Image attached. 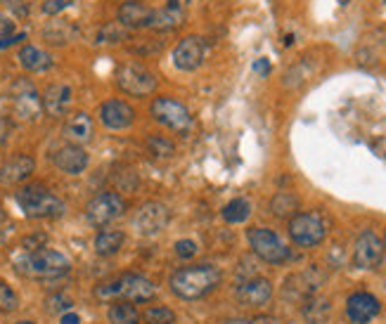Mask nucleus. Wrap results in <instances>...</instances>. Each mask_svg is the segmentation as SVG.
Returning <instances> with one entry per match:
<instances>
[{"instance_id": "obj_1", "label": "nucleus", "mask_w": 386, "mask_h": 324, "mask_svg": "<svg viewBox=\"0 0 386 324\" xmlns=\"http://www.w3.org/2000/svg\"><path fill=\"white\" fill-rule=\"evenodd\" d=\"M223 282V272L211 263L202 265H185L171 275V292L180 301H200L211 292H216Z\"/></svg>"}, {"instance_id": "obj_2", "label": "nucleus", "mask_w": 386, "mask_h": 324, "mask_svg": "<svg viewBox=\"0 0 386 324\" xmlns=\"http://www.w3.org/2000/svg\"><path fill=\"white\" fill-rule=\"evenodd\" d=\"M15 267L26 279H59L71 270V260L62 251L43 247L36 251H21L15 258Z\"/></svg>"}, {"instance_id": "obj_3", "label": "nucleus", "mask_w": 386, "mask_h": 324, "mask_svg": "<svg viewBox=\"0 0 386 324\" xmlns=\"http://www.w3.org/2000/svg\"><path fill=\"white\" fill-rule=\"evenodd\" d=\"M157 296V287L152 279L145 275H121L95 287V298L97 301H128V303H150Z\"/></svg>"}, {"instance_id": "obj_4", "label": "nucleus", "mask_w": 386, "mask_h": 324, "mask_svg": "<svg viewBox=\"0 0 386 324\" xmlns=\"http://www.w3.org/2000/svg\"><path fill=\"white\" fill-rule=\"evenodd\" d=\"M15 201H17L21 213H24L26 218H34V220L62 218L64 211H67L64 201L43 185H26V187L17 189Z\"/></svg>"}, {"instance_id": "obj_5", "label": "nucleus", "mask_w": 386, "mask_h": 324, "mask_svg": "<svg viewBox=\"0 0 386 324\" xmlns=\"http://www.w3.org/2000/svg\"><path fill=\"white\" fill-rule=\"evenodd\" d=\"M289 237L296 247L311 249L318 247L325 237H327V218L318 211H306V213H296L289 218Z\"/></svg>"}, {"instance_id": "obj_6", "label": "nucleus", "mask_w": 386, "mask_h": 324, "mask_svg": "<svg viewBox=\"0 0 386 324\" xmlns=\"http://www.w3.org/2000/svg\"><path fill=\"white\" fill-rule=\"evenodd\" d=\"M247 239H249L253 254L270 265H282V263L289 260V247L268 227H251L247 232Z\"/></svg>"}, {"instance_id": "obj_7", "label": "nucleus", "mask_w": 386, "mask_h": 324, "mask_svg": "<svg viewBox=\"0 0 386 324\" xmlns=\"http://www.w3.org/2000/svg\"><path fill=\"white\" fill-rule=\"evenodd\" d=\"M10 104L12 114L21 121H36L43 114V97L29 78H17L10 86Z\"/></svg>"}, {"instance_id": "obj_8", "label": "nucleus", "mask_w": 386, "mask_h": 324, "mask_svg": "<svg viewBox=\"0 0 386 324\" xmlns=\"http://www.w3.org/2000/svg\"><path fill=\"white\" fill-rule=\"evenodd\" d=\"M126 201L119 192H100L95 194L86 206V220L93 227H107L117 218L124 216Z\"/></svg>"}, {"instance_id": "obj_9", "label": "nucleus", "mask_w": 386, "mask_h": 324, "mask_svg": "<svg viewBox=\"0 0 386 324\" xmlns=\"http://www.w3.org/2000/svg\"><path fill=\"white\" fill-rule=\"evenodd\" d=\"M117 86L131 97H147L157 90V76L142 64H124L117 71Z\"/></svg>"}, {"instance_id": "obj_10", "label": "nucleus", "mask_w": 386, "mask_h": 324, "mask_svg": "<svg viewBox=\"0 0 386 324\" xmlns=\"http://www.w3.org/2000/svg\"><path fill=\"white\" fill-rule=\"evenodd\" d=\"M150 114L157 124L166 126L175 133H185V131H190V126H192L190 109L173 97H157L150 107Z\"/></svg>"}, {"instance_id": "obj_11", "label": "nucleus", "mask_w": 386, "mask_h": 324, "mask_svg": "<svg viewBox=\"0 0 386 324\" xmlns=\"http://www.w3.org/2000/svg\"><path fill=\"white\" fill-rule=\"evenodd\" d=\"M168 216L171 213L164 204H159V201H147V204H142L140 209H137L133 225L137 234H142V237H154V234H159L168 225Z\"/></svg>"}, {"instance_id": "obj_12", "label": "nucleus", "mask_w": 386, "mask_h": 324, "mask_svg": "<svg viewBox=\"0 0 386 324\" xmlns=\"http://www.w3.org/2000/svg\"><path fill=\"white\" fill-rule=\"evenodd\" d=\"M206 41L200 36H187L183 41L175 46L173 50V64L175 69L180 71H195L200 69L204 64V59H206Z\"/></svg>"}, {"instance_id": "obj_13", "label": "nucleus", "mask_w": 386, "mask_h": 324, "mask_svg": "<svg viewBox=\"0 0 386 324\" xmlns=\"http://www.w3.org/2000/svg\"><path fill=\"white\" fill-rule=\"evenodd\" d=\"M384 258V244L372 230H365L360 237L356 239V247H353V265L360 267V270H372L377 267Z\"/></svg>"}, {"instance_id": "obj_14", "label": "nucleus", "mask_w": 386, "mask_h": 324, "mask_svg": "<svg viewBox=\"0 0 386 324\" xmlns=\"http://www.w3.org/2000/svg\"><path fill=\"white\" fill-rule=\"evenodd\" d=\"M100 121L109 131H126L133 126L135 121V109L124 99H107L100 104Z\"/></svg>"}, {"instance_id": "obj_15", "label": "nucleus", "mask_w": 386, "mask_h": 324, "mask_svg": "<svg viewBox=\"0 0 386 324\" xmlns=\"http://www.w3.org/2000/svg\"><path fill=\"white\" fill-rule=\"evenodd\" d=\"M52 164L57 166V171L67 173V175H81L88 164H90V156L81 144H64L57 152L52 154Z\"/></svg>"}, {"instance_id": "obj_16", "label": "nucleus", "mask_w": 386, "mask_h": 324, "mask_svg": "<svg viewBox=\"0 0 386 324\" xmlns=\"http://www.w3.org/2000/svg\"><path fill=\"white\" fill-rule=\"evenodd\" d=\"M379 310H382L379 301L367 292H358L346 301V315L353 324H367L379 315Z\"/></svg>"}, {"instance_id": "obj_17", "label": "nucleus", "mask_w": 386, "mask_h": 324, "mask_svg": "<svg viewBox=\"0 0 386 324\" xmlns=\"http://www.w3.org/2000/svg\"><path fill=\"white\" fill-rule=\"evenodd\" d=\"M36 171V161L29 154H15L0 166V185H19L29 180L31 173Z\"/></svg>"}, {"instance_id": "obj_18", "label": "nucleus", "mask_w": 386, "mask_h": 324, "mask_svg": "<svg viewBox=\"0 0 386 324\" xmlns=\"http://www.w3.org/2000/svg\"><path fill=\"white\" fill-rule=\"evenodd\" d=\"M237 298H240V303L249 305V308L266 305L273 298V284L266 277H251L237 287Z\"/></svg>"}, {"instance_id": "obj_19", "label": "nucleus", "mask_w": 386, "mask_h": 324, "mask_svg": "<svg viewBox=\"0 0 386 324\" xmlns=\"http://www.w3.org/2000/svg\"><path fill=\"white\" fill-rule=\"evenodd\" d=\"M71 99H74V93L67 83H52L46 93H43V111L52 119H62L67 116V111L71 107Z\"/></svg>"}, {"instance_id": "obj_20", "label": "nucleus", "mask_w": 386, "mask_h": 324, "mask_svg": "<svg viewBox=\"0 0 386 324\" xmlns=\"http://www.w3.org/2000/svg\"><path fill=\"white\" fill-rule=\"evenodd\" d=\"M185 19V8L180 0H168L164 8L152 10L150 17V29L154 31H173L175 26H180Z\"/></svg>"}, {"instance_id": "obj_21", "label": "nucleus", "mask_w": 386, "mask_h": 324, "mask_svg": "<svg viewBox=\"0 0 386 324\" xmlns=\"http://www.w3.org/2000/svg\"><path fill=\"white\" fill-rule=\"evenodd\" d=\"M150 17L152 8H147L140 0H131V3H121L117 21L124 29H145V26H150Z\"/></svg>"}, {"instance_id": "obj_22", "label": "nucleus", "mask_w": 386, "mask_h": 324, "mask_svg": "<svg viewBox=\"0 0 386 324\" xmlns=\"http://www.w3.org/2000/svg\"><path fill=\"white\" fill-rule=\"evenodd\" d=\"M93 131H95V126H93V119L86 114V111H76V114H71L67 119V124H64V128H62L64 137H67L71 144L90 142Z\"/></svg>"}, {"instance_id": "obj_23", "label": "nucleus", "mask_w": 386, "mask_h": 324, "mask_svg": "<svg viewBox=\"0 0 386 324\" xmlns=\"http://www.w3.org/2000/svg\"><path fill=\"white\" fill-rule=\"evenodd\" d=\"M17 59H19L21 69L31 71V74H43V71H48L55 64L52 55L46 53L43 48H36V46H24L19 50Z\"/></svg>"}, {"instance_id": "obj_24", "label": "nucleus", "mask_w": 386, "mask_h": 324, "mask_svg": "<svg viewBox=\"0 0 386 324\" xmlns=\"http://www.w3.org/2000/svg\"><path fill=\"white\" fill-rule=\"evenodd\" d=\"M76 33H79V29H76L71 21L55 19L43 29V41L50 43V46H67V43H71L76 38Z\"/></svg>"}, {"instance_id": "obj_25", "label": "nucleus", "mask_w": 386, "mask_h": 324, "mask_svg": "<svg viewBox=\"0 0 386 324\" xmlns=\"http://www.w3.org/2000/svg\"><path fill=\"white\" fill-rule=\"evenodd\" d=\"M124 242H126V234L121 230H102L95 237V254L102 256V258L114 256V254H119L121 251Z\"/></svg>"}, {"instance_id": "obj_26", "label": "nucleus", "mask_w": 386, "mask_h": 324, "mask_svg": "<svg viewBox=\"0 0 386 324\" xmlns=\"http://www.w3.org/2000/svg\"><path fill=\"white\" fill-rule=\"evenodd\" d=\"M299 211V197L291 192H278L270 199V213L275 218H294Z\"/></svg>"}, {"instance_id": "obj_27", "label": "nucleus", "mask_w": 386, "mask_h": 324, "mask_svg": "<svg viewBox=\"0 0 386 324\" xmlns=\"http://www.w3.org/2000/svg\"><path fill=\"white\" fill-rule=\"evenodd\" d=\"M329 301L327 298H320V296H311L303 305V317L308 320V324H327L329 320Z\"/></svg>"}, {"instance_id": "obj_28", "label": "nucleus", "mask_w": 386, "mask_h": 324, "mask_svg": "<svg viewBox=\"0 0 386 324\" xmlns=\"http://www.w3.org/2000/svg\"><path fill=\"white\" fill-rule=\"evenodd\" d=\"M142 315L137 312L135 303L128 301H114L109 308V322L112 324H140Z\"/></svg>"}, {"instance_id": "obj_29", "label": "nucleus", "mask_w": 386, "mask_h": 324, "mask_svg": "<svg viewBox=\"0 0 386 324\" xmlns=\"http://www.w3.org/2000/svg\"><path fill=\"white\" fill-rule=\"evenodd\" d=\"M251 213V204L247 199H233L230 204L223 206V220L230 222V225H240V222H244L247 218Z\"/></svg>"}, {"instance_id": "obj_30", "label": "nucleus", "mask_w": 386, "mask_h": 324, "mask_svg": "<svg viewBox=\"0 0 386 324\" xmlns=\"http://www.w3.org/2000/svg\"><path fill=\"white\" fill-rule=\"evenodd\" d=\"M147 152H150L154 159H171L175 154V144L173 140L164 137V135H150L147 137Z\"/></svg>"}, {"instance_id": "obj_31", "label": "nucleus", "mask_w": 386, "mask_h": 324, "mask_svg": "<svg viewBox=\"0 0 386 324\" xmlns=\"http://www.w3.org/2000/svg\"><path fill=\"white\" fill-rule=\"evenodd\" d=\"M145 324H175V312L166 308V305H152L142 315Z\"/></svg>"}, {"instance_id": "obj_32", "label": "nucleus", "mask_w": 386, "mask_h": 324, "mask_svg": "<svg viewBox=\"0 0 386 324\" xmlns=\"http://www.w3.org/2000/svg\"><path fill=\"white\" fill-rule=\"evenodd\" d=\"M19 308V296L8 282L0 279V312H15Z\"/></svg>"}, {"instance_id": "obj_33", "label": "nucleus", "mask_w": 386, "mask_h": 324, "mask_svg": "<svg viewBox=\"0 0 386 324\" xmlns=\"http://www.w3.org/2000/svg\"><path fill=\"white\" fill-rule=\"evenodd\" d=\"M128 38V29H124V26L119 24H109L104 26V29H100V33H97V43H121Z\"/></svg>"}, {"instance_id": "obj_34", "label": "nucleus", "mask_w": 386, "mask_h": 324, "mask_svg": "<svg viewBox=\"0 0 386 324\" xmlns=\"http://www.w3.org/2000/svg\"><path fill=\"white\" fill-rule=\"evenodd\" d=\"M71 308H74V301L69 298L67 294H52L50 298L46 301V310L48 312H71Z\"/></svg>"}, {"instance_id": "obj_35", "label": "nucleus", "mask_w": 386, "mask_h": 324, "mask_svg": "<svg viewBox=\"0 0 386 324\" xmlns=\"http://www.w3.org/2000/svg\"><path fill=\"white\" fill-rule=\"evenodd\" d=\"M71 5H74V0H46V3L41 5V10H43V12H46V15L55 17V15L62 12V10L71 8Z\"/></svg>"}, {"instance_id": "obj_36", "label": "nucleus", "mask_w": 386, "mask_h": 324, "mask_svg": "<svg viewBox=\"0 0 386 324\" xmlns=\"http://www.w3.org/2000/svg\"><path fill=\"white\" fill-rule=\"evenodd\" d=\"M175 254H178V258L190 260L192 256H197V244L192 239H183V242L175 244Z\"/></svg>"}, {"instance_id": "obj_37", "label": "nucleus", "mask_w": 386, "mask_h": 324, "mask_svg": "<svg viewBox=\"0 0 386 324\" xmlns=\"http://www.w3.org/2000/svg\"><path fill=\"white\" fill-rule=\"evenodd\" d=\"M12 128H15V124L10 121V116L0 114V147H3V144H8L10 135H12Z\"/></svg>"}, {"instance_id": "obj_38", "label": "nucleus", "mask_w": 386, "mask_h": 324, "mask_svg": "<svg viewBox=\"0 0 386 324\" xmlns=\"http://www.w3.org/2000/svg\"><path fill=\"white\" fill-rule=\"evenodd\" d=\"M15 33V19L10 15L0 12V41L3 38H10Z\"/></svg>"}, {"instance_id": "obj_39", "label": "nucleus", "mask_w": 386, "mask_h": 324, "mask_svg": "<svg viewBox=\"0 0 386 324\" xmlns=\"http://www.w3.org/2000/svg\"><path fill=\"white\" fill-rule=\"evenodd\" d=\"M46 234H34V237H26L24 242H21V249L24 251H36V249H43L46 247Z\"/></svg>"}, {"instance_id": "obj_40", "label": "nucleus", "mask_w": 386, "mask_h": 324, "mask_svg": "<svg viewBox=\"0 0 386 324\" xmlns=\"http://www.w3.org/2000/svg\"><path fill=\"white\" fill-rule=\"evenodd\" d=\"M225 324H280V322L273 320V317H251V320H247V317H237V320H228Z\"/></svg>"}, {"instance_id": "obj_41", "label": "nucleus", "mask_w": 386, "mask_h": 324, "mask_svg": "<svg viewBox=\"0 0 386 324\" xmlns=\"http://www.w3.org/2000/svg\"><path fill=\"white\" fill-rule=\"evenodd\" d=\"M19 41H26V33H15V36H10V38H3V41H0V50L15 46V43H19Z\"/></svg>"}, {"instance_id": "obj_42", "label": "nucleus", "mask_w": 386, "mask_h": 324, "mask_svg": "<svg viewBox=\"0 0 386 324\" xmlns=\"http://www.w3.org/2000/svg\"><path fill=\"white\" fill-rule=\"evenodd\" d=\"M0 3H3L5 8L17 10L19 15H26V5H24V0H0Z\"/></svg>"}, {"instance_id": "obj_43", "label": "nucleus", "mask_w": 386, "mask_h": 324, "mask_svg": "<svg viewBox=\"0 0 386 324\" xmlns=\"http://www.w3.org/2000/svg\"><path fill=\"white\" fill-rule=\"evenodd\" d=\"M253 69H256V71H258V74H261V76H268V71H270V62H268L266 57H261V59H258L256 64H253Z\"/></svg>"}, {"instance_id": "obj_44", "label": "nucleus", "mask_w": 386, "mask_h": 324, "mask_svg": "<svg viewBox=\"0 0 386 324\" xmlns=\"http://www.w3.org/2000/svg\"><path fill=\"white\" fill-rule=\"evenodd\" d=\"M62 324H81V317L76 312H64L62 315Z\"/></svg>"}, {"instance_id": "obj_45", "label": "nucleus", "mask_w": 386, "mask_h": 324, "mask_svg": "<svg viewBox=\"0 0 386 324\" xmlns=\"http://www.w3.org/2000/svg\"><path fill=\"white\" fill-rule=\"evenodd\" d=\"M5 220H8V213H5V211L0 209V227H3V222H5Z\"/></svg>"}, {"instance_id": "obj_46", "label": "nucleus", "mask_w": 386, "mask_h": 324, "mask_svg": "<svg viewBox=\"0 0 386 324\" xmlns=\"http://www.w3.org/2000/svg\"><path fill=\"white\" fill-rule=\"evenodd\" d=\"M17 324H36V322H31V320H21V322H17Z\"/></svg>"}, {"instance_id": "obj_47", "label": "nucleus", "mask_w": 386, "mask_h": 324, "mask_svg": "<svg viewBox=\"0 0 386 324\" xmlns=\"http://www.w3.org/2000/svg\"><path fill=\"white\" fill-rule=\"evenodd\" d=\"M382 244H384V251H386V237H384V242H382Z\"/></svg>"}, {"instance_id": "obj_48", "label": "nucleus", "mask_w": 386, "mask_h": 324, "mask_svg": "<svg viewBox=\"0 0 386 324\" xmlns=\"http://www.w3.org/2000/svg\"><path fill=\"white\" fill-rule=\"evenodd\" d=\"M121 3H131V0H121Z\"/></svg>"}]
</instances>
